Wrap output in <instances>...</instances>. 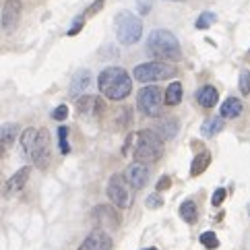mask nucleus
<instances>
[{
  "instance_id": "nucleus-1",
  "label": "nucleus",
  "mask_w": 250,
  "mask_h": 250,
  "mask_svg": "<svg viewBox=\"0 0 250 250\" xmlns=\"http://www.w3.org/2000/svg\"><path fill=\"white\" fill-rule=\"evenodd\" d=\"M97 87L108 100L120 102L132 91V77L120 66H108L97 77Z\"/></svg>"
},
{
  "instance_id": "nucleus-2",
  "label": "nucleus",
  "mask_w": 250,
  "mask_h": 250,
  "mask_svg": "<svg viewBox=\"0 0 250 250\" xmlns=\"http://www.w3.org/2000/svg\"><path fill=\"white\" fill-rule=\"evenodd\" d=\"M147 52L157 60H180L182 48L178 38L167 29H153L147 38Z\"/></svg>"
},
{
  "instance_id": "nucleus-3",
  "label": "nucleus",
  "mask_w": 250,
  "mask_h": 250,
  "mask_svg": "<svg viewBox=\"0 0 250 250\" xmlns=\"http://www.w3.org/2000/svg\"><path fill=\"white\" fill-rule=\"evenodd\" d=\"M135 162L153 164L164 155V139L153 128H145L135 137Z\"/></svg>"
},
{
  "instance_id": "nucleus-4",
  "label": "nucleus",
  "mask_w": 250,
  "mask_h": 250,
  "mask_svg": "<svg viewBox=\"0 0 250 250\" xmlns=\"http://www.w3.org/2000/svg\"><path fill=\"white\" fill-rule=\"evenodd\" d=\"M114 31L116 38L124 46H135L143 35V23L137 15H132L130 11H120L114 19Z\"/></svg>"
},
{
  "instance_id": "nucleus-5",
  "label": "nucleus",
  "mask_w": 250,
  "mask_h": 250,
  "mask_svg": "<svg viewBox=\"0 0 250 250\" xmlns=\"http://www.w3.org/2000/svg\"><path fill=\"white\" fill-rule=\"evenodd\" d=\"M176 75L174 64L164 60H153V62H143L132 68V79H137L139 83H159L166 79H172Z\"/></svg>"
},
{
  "instance_id": "nucleus-6",
  "label": "nucleus",
  "mask_w": 250,
  "mask_h": 250,
  "mask_svg": "<svg viewBox=\"0 0 250 250\" xmlns=\"http://www.w3.org/2000/svg\"><path fill=\"white\" fill-rule=\"evenodd\" d=\"M105 194H108V199L118 209H128L130 203H132V186L126 180V176H122V174H114L110 178Z\"/></svg>"
},
{
  "instance_id": "nucleus-7",
  "label": "nucleus",
  "mask_w": 250,
  "mask_h": 250,
  "mask_svg": "<svg viewBox=\"0 0 250 250\" xmlns=\"http://www.w3.org/2000/svg\"><path fill=\"white\" fill-rule=\"evenodd\" d=\"M137 105L149 118H157V116L162 114V89L157 85L143 87L137 95Z\"/></svg>"
},
{
  "instance_id": "nucleus-8",
  "label": "nucleus",
  "mask_w": 250,
  "mask_h": 250,
  "mask_svg": "<svg viewBox=\"0 0 250 250\" xmlns=\"http://www.w3.org/2000/svg\"><path fill=\"white\" fill-rule=\"evenodd\" d=\"M31 162L38 169H48L52 164V141L48 128H42L38 132V141L31 151Z\"/></svg>"
},
{
  "instance_id": "nucleus-9",
  "label": "nucleus",
  "mask_w": 250,
  "mask_h": 250,
  "mask_svg": "<svg viewBox=\"0 0 250 250\" xmlns=\"http://www.w3.org/2000/svg\"><path fill=\"white\" fill-rule=\"evenodd\" d=\"M91 219L95 221V226L100 229H116L120 226V215L116 213L114 207H110V205H100V207H95L91 211Z\"/></svg>"
},
{
  "instance_id": "nucleus-10",
  "label": "nucleus",
  "mask_w": 250,
  "mask_h": 250,
  "mask_svg": "<svg viewBox=\"0 0 250 250\" xmlns=\"http://www.w3.org/2000/svg\"><path fill=\"white\" fill-rule=\"evenodd\" d=\"M21 11H23L21 0H4V6H2V31L4 33L15 31V27L19 25V19H21Z\"/></svg>"
},
{
  "instance_id": "nucleus-11",
  "label": "nucleus",
  "mask_w": 250,
  "mask_h": 250,
  "mask_svg": "<svg viewBox=\"0 0 250 250\" xmlns=\"http://www.w3.org/2000/svg\"><path fill=\"white\" fill-rule=\"evenodd\" d=\"M110 248H112V238L108 236V231L100 228H95L83 240V244L79 246V250H110Z\"/></svg>"
},
{
  "instance_id": "nucleus-12",
  "label": "nucleus",
  "mask_w": 250,
  "mask_h": 250,
  "mask_svg": "<svg viewBox=\"0 0 250 250\" xmlns=\"http://www.w3.org/2000/svg\"><path fill=\"white\" fill-rule=\"evenodd\" d=\"M29 174H31V167H29V166H23L21 169H17V172L4 182V196H15V194H19V192L25 188V184H27Z\"/></svg>"
},
{
  "instance_id": "nucleus-13",
  "label": "nucleus",
  "mask_w": 250,
  "mask_h": 250,
  "mask_svg": "<svg viewBox=\"0 0 250 250\" xmlns=\"http://www.w3.org/2000/svg\"><path fill=\"white\" fill-rule=\"evenodd\" d=\"M77 110L81 112L83 116H91V118H100L105 110V104L102 97H95V95H83L79 97L77 102Z\"/></svg>"
},
{
  "instance_id": "nucleus-14",
  "label": "nucleus",
  "mask_w": 250,
  "mask_h": 250,
  "mask_svg": "<svg viewBox=\"0 0 250 250\" xmlns=\"http://www.w3.org/2000/svg\"><path fill=\"white\" fill-rule=\"evenodd\" d=\"M126 180L130 182L132 188H143V186H147L149 182V167L147 164L143 162H132L128 167H126Z\"/></svg>"
},
{
  "instance_id": "nucleus-15",
  "label": "nucleus",
  "mask_w": 250,
  "mask_h": 250,
  "mask_svg": "<svg viewBox=\"0 0 250 250\" xmlns=\"http://www.w3.org/2000/svg\"><path fill=\"white\" fill-rule=\"evenodd\" d=\"M196 102H199L203 108H213L217 102H219V93H217V89L215 87H211V85H205L201 87L199 91H196Z\"/></svg>"
},
{
  "instance_id": "nucleus-16",
  "label": "nucleus",
  "mask_w": 250,
  "mask_h": 250,
  "mask_svg": "<svg viewBox=\"0 0 250 250\" xmlns=\"http://www.w3.org/2000/svg\"><path fill=\"white\" fill-rule=\"evenodd\" d=\"M89 85H91V73L85 68L79 70V73H75L73 81H70V95H81Z\"/></svg>"
},
{
  "instance_id": "nucleus-17",
  "label": "nucleus",
  "mask_w": 250,
  "mask_h": 250,
  "mask_svg": "<svg viewBox=\"0 0 250 250\" xmlns=\"http://www.w3.org/2000/svg\"><path fill=\"white\" fill-rule=\"evenodd\" d=\"M178 128H180V126H178L176 118H164V120H159L153 126V130L162 139H174L178 135Z\"/></svg>"
},
{
  "instance_id": "nucleus-18",
  "label": "nucleus",
  "mask_w": 250,
  "mask_h": 250,
  "mask_svg": "<svg viewBox=\"0 0 250 250\" xmlns=\"http://www.w3.org/2000/svg\"><path fill=\"white\" fill-rule=\"evenodd\" d=\"M242 114V102L238 97H228L226 102L221 104V110H219V116L221 118H238Z\"/></svg>"
},
{
  "instance_id": "nucleus-19",
  "label": "nucleus",
  "mask_w": 250,
  "mask_h": 250,
  "mask_svg": "<svg viewBox=\"0 0 250 250\" xmlns=\"http://www.w3.org/2000/svg\"><path fill=\"white\" fill-rule=\"evenodd\" d=\"M211 164V153L209 151H201V153H196L194 159H192V164H190V176L196 178V176H201L205 169L209 167Z\"/></svg>"
},
{
  "instance_id": "nucleus-20",
  "label": "nucleus",
  "mask_w": 250,
  "mask_h": 250,
  "mask_svg": "<svg viewBox=\"0 0 250 250\" xmlns=\"http://www.w3.org/2000/svg\"><path fill=\"white\" fill-rule=\"evenodd\" d=\"M182 95H184V89H182V83L180 81H174L169 83L167 89H166V105H178L182 102Z\"/></svg>"
},
{
  "instance_id": "nucleus-21",
  "label": "nucleus",
  "mask_w": 250,
  "mask_h": 250,
  "mask_svg": "<svg viewBox=\"0 0 250 250\" xmlns=\"http://www.w3.org/2000/svg\"><path fill=\"white\" fill-rule=\"evenodd\" d=\"M38 128H25L21 132V149H23V153L25 155H29L31 157V151L35 147V141H38Z\"/></svg>"
},
{
  "instance_id": "nucleus-22",
  "label": "nucleus",
  "mask_w": 250,
  "mask_h": 250,
  "mask_svg": "<svg viewBox=\"0 0 250 250\" xmlns=\"http://www.w3.org/2000/svg\"><path fill=\"white\" fill-rule=\"evenodd\" d=\"M223 120L226 118H221V116H213V118H209L207 122H203V126H201L203 137H215L217 132H221L223 130Z\"/></svg>"
},
{
  "instance_id": "nucleus-23",
  "label": "nucleus",
  "mask_w": 250,
  "mask_h": 250,
  "mask_svg": "<svg viewBox=\"0 0 250 250\" xmlns=\"http://www.w3.org/2000/svg\"><path fill=\"white\" fill-rule=\"evenodd\" d=\"M180 217L186 223H196V219H199V209H196V205L190 199L180 205Z\"/></svg>"
},
{
  "instance_id": "nucleus-24",
  "label": "nucleus",
  "mask_w": 250,
  "mask_h": 250,
  "mask_svg": "<svg viewBox=\"0 0 250 250\" xmlns=\"http://www.w3.org/2000/svg\"><path fill=\"white\" fill-rule=\"evenodd\" d=\"M15 135H17V126H15V124H4V126H2V151H6V147L13 145Z\"/></svg>"
},
{
  "instance_id": "nucleus-25",
  "label": "nucleus",
  "mask_w": 250,
  "mask_h": 250,
  "mask_svg": "<svg viewBox=\"0 0 250 250\" xmlns=\"http://www.w3.org/2000/svg\"><path fill=\"white\" fill-rule=\"evenodd\" d=\"M215 21H217V15H215V13H211V11H207V13H203L199 19H196L194 27H196V29H209Z\"/></svg>"
},
{
  "instance_id": "nucleus-26",
  "label": "nucleus",
  "mask_w": 250,
  "mask_h": 250,
  "mask_svg": "<svg viewBox=\"0 0 250 250\" xmlns=\"http://www.w3.org/2000/svg\"><path fill=\"white\" fill-rule=\"evenodd\" d=\"M199 240H201V244H203L205 248H209V250H215V248L219 246V240H217V236H215V231H203Z\"/></svg>"
},
{
  "instance_id": "nucleus-27",
  "label": "nucleus",
  "mask_w": 250,
  "mask_h": 250,
  "mask_svg": "<svg viewBox=\"0 0 250 250\" xmlns=\"http://www.w3.org/2000/svg\"><path fill=\"white\" fill-rule=\"evenodd\" d=\"M238 87L242 95H250V70H242L238 79Z\"/></svg>"
},
{
  "instance_id": "nucleus-28",
  "label": "nucleus",
  "mask_w": 250,
  "mask_h": 250,
  "mask_svg": "<svg viewBox=\"0 0 250 250\" xmlns=\"http://www.w3.org/2000/svg\"><path fill=\"white\" fill-rule=\"evenodd\" d=\"M66 137H68V128H66V126H60V128H58V143H60V153H62V155L70 153V147H68Z\"/></svg>"
},
{
  "instance_id": "nucleus-29",
  "label": "nucleus",
  "mask_w": 250,
  "mask_h": 250,
  "mask_svg": "<svg viewBox=\"0 0 250 250\" xmlns=\"http://www.w3.org/2000/svg\"><path fill=\"white\" fill-rule=\"evenodd\" d=\"M145 205H147L149 209H159V207L164 205V199H162V196H159L157 192H153V194H149L147 199H145Z\"/></svg>"
},
{
  "instance_id": "nucleus-30",
  "label": "nucleus",
  "mask_w": 250,
  "mask_h": 250,
  "mask_svg": "<svg viewBox=\"0 0 250 250\" xmlns=\"http://www.w3.org/2000/svg\"><path fill=\"white\" fill-rule=\"evenodd\" d=\"M85 19H87V17H85V15H81V17H77V19L73 21V27H70V29H68V38H73V35H77L79 31H81V29H83V25H85Z\"/></svg>"
},
{
  "instance_id": "nucleus-31",
  "label": "nucleus",
  "mask_w": 250,
  "mask_h": 250,
  "mask_svg": "<svg viewBox=\"0 0 250 250\" xmlns=\"http://www.w3.org/2000/svg\"><path fill=\"white\" fill-rule=\"evenodd\" d=\"M226 196H228L226 188H217V190H215V194H213V199H211L213 207H219V205H223V201H226Z\"/></svg>"
},
{
  "instance_id": "nucleus-32",
  "label": "nucleus",
  "mask_w": 250,
  "mask_h": 250,
  "mask_svg": "<svg viewBox=\"0 0 250 250\" xmlns=\"http://www.w3.org/2000/svg\"><path fill=\"white\" fill-rule=\"evenodd\" d=\"M104 2H105V0H95V2L85 11V17H93V15H97V13H100L102 8H104Z\"/></svg>"
},
{
  "instance_id": "nucleus-33",
  "label": "nucleus",
  "mask_w": 250,
  "mask_h": 250,
  "mask_svg": "<svg viewBox=\"0 0 250 250\" xmlns=\"http://www.w3.org/2000/svg\"><path fill=\"white\" fill-rule=\"evenodd\" d=\"M52 118L54 120H66L68 118V108L66 105H58V108L52 112Z\"/></svg>"
},
{
  "instance_id": "nucleus-34",
  "label": "nucleus",
  "mask_w": 250,
  "mask_h": 250,
  "mask_svg": "<svg viewBox=\"0 0 250 250\" xmlns=\"http://www.w3.org/2000/svg\"><path fill=\"white\" fill-rule=\"evenodd\" d=\"M137 6L141 15H147L151 11V0H137Z\"/></svg>"
},
{
  "instance_id": "nucleus-35",
  "label": "nucleus",
  "mask_w": 250,
  "mask_h": 250,
  "mask_svg": "<svg viewBox=\"0 0 250 250\" xmlns=\"http://www.w3.org/2000/svg\"><path fill=\"white\" fill-rule=\"evenodd\" d=\"M169 188V178L164 176V178H159V182H157V190H166Z\"/></svg>"
},
{
  "instance_id": "nucleus-36",
  "label": "nucleus",
  "mask_w": 250,
  "mask_h": 250,
  "mask_svg": "<svg viewBox=\"0 0 250 250\" xmlns=\"http://www.w3.org/2000/svg\"><path fill=\"white\" fill-rule=\"evenodd\" d=\"M145 250H157V248H145Z\"/></svg>"
},
{
  "instance_id": "nucleus-37",
  "label": "nucleus",
  "mask_w": 250,
  "mask_h": 250,
  "mask_svg": "<svg viewBox=\"0 0 250 250\" xmlns=\"http://www.w3.org/2000/svg\"><path fill=\"white\" fill-rule=\"evenodd\" d=\"M248 213H250V207H248Z\"/></svg>"
},
{
  "instance_id": "nucleus-38",
  "label": "nucleus",
  "mask_w": 250,
  "mask_h": 250,
  "mask_svg": "<svg viewBox=\"0 0 250 250\" xmlns=\"http://www.w3.org/2000/svg\"><path fill=\"white\" fill-rule=\"evenodd\" d=\"M248 54H250V52H248Z\"/></svg>"
}]
</instances>
